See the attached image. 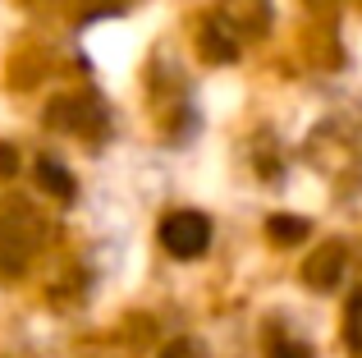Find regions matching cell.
Returning <instances> with one entry per match:
<instances>
[{"label":"cell","instance_id":"1","mask_svg":"<svg viewBox=\"0 0 362 358\" xmlns=\"http://www.w3.org/2000/svg\"><path fill=\"white\" fill-rule=\"evenodd\" d=\"M160 243L175 258H202L211 243V221L202 212H170L160 221Z\"/></svg>","mask_w":362,"mask_h":358},{"label":"cell","instance_id":"2","mask_svg":"<svg viewBox=\"0 0 362 358\" xmlns=\"http://www.w3.org/2000/svg\"><path fill=\"white\" fill-rule=\"evenodd\" d=\"M339 267H344V253H339V248H326V258H312L308 262V285H335V280H339Z\"/></svg>","mask_w":362,"mask_h":358},{"label":"cell","instance_id":"3","mask_svg":"<svg viewBox=\"0 0 362 358\" xmlns=\"http://www.w3.org/2000/svg\"><path fill=\"white\" fill-rule=\"evenodd\" d=\"M37 175H42V184L51 188L55 197H74V175L64 171L60 161H51V156H42V161H37Z\"/></svg>","mask_w":362,"mask_h":358},{"label":"cell","instance_id":"4","mask_svg":"<svg viewBox=\"0 0 362 358\" xmlns=\"http://www.w3.org/2000/svg\"><path fill=\"white\" fill-rule=\"evenodd\" d=\"M266 234H271L275 243H298V239H308V221H293V216H271Z\"/></svg>","mask_w":362,"mask_h":358},{"label":"cell","instance_id":"5","mask_svg":"<svg viewBox=\"0 0 362 358\" xmlns=\"http://www.w3.org/2000/svg\"><path fill=\"white\" fill-rule=\"evenodd\" d=\"M202 51L211 55V60H234V55H239V46H234V42H225V28H206Z\"/></svg>","mask_w":362,"mask_h":358},{"label":"cell","instance_id":"6","mask_svg":"<svg viewBox=\"0 0 362 358\" xmlns=\"http://www.w3.org/2000/svg\"><path fill=\"white\" fill-rule=\"evenodd\" d=\"M160 358H206V350H202L197 340H175V345H170V350L160 354Z\"/></svg>","mask_w":362,"mask_h":358},{"label":"cell","instance_id":"7","mask_svg":"<svg viewBox=\"0 0 362 358\" xmlns=\"http://www.w3.org/2000/svg\"><path fill=\"white\" fill-rule=\"evenodd\" d=\"M18 171V156H14V147H0V175H14Z\"/></svg>","mask_w":362,"mask_h":358},{"label":"cell","instance_id":"8","mask_svg":"<svg viewBox=\"0 0 362 358\" xmlns=\"http://www.w3.org/2000/svg\"><path fill=\"white\" fill-rule=\"evenodd\" d=\"M271 358H312L308 350H303V345H275V354Z\"/></svg>","mask_w":362,"mask_h":358}]
</instances>
